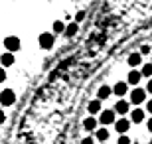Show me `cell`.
Instances as JSON below:
<instances>
[{
    "label": "cell",
    "mask_w": 152,
    "mask_h": 144,
    "mask_svg": "<svg viewBox=\"0 0 152 144\" xmlns=\"http://www.w3.org/2000/svg\"><path fill=\"white\" fill-rule=\"evenodd\" d=\"M146 89H134L132 93H130V103L132 105H140V103H144L146 101Z\"/></svg>",
    "instance_id": "1"
},
{
    "label": "cell",
    "mask_w": 152,
    "mask_h": 144,
    "mask_svg": "<svg viewBox=\"0 0 152 144\" xmlns=\"http://www.w3.org/2000/svg\"><path fill=\"white\" fill-rule=\"evenodd\" d=\"M4 48L10 51V53H14V51H18L20 48H22V44H20V39H18V38L10 36V38H6V39H4Z\"/></svg>",
    "instance_id": "2"
},
{
    "label": "cell",
    "mask_w": 152,
    "mask_h": 144,
    "mask_svg": "<svg viewBox=\"0 0 152 144\" xmlns=\"http://www.w3.org/2000/svg\"><path fill=\"white\" fill-rule=\"evenodd\" d=\"M39 48L42 50H51L53 48V36H51L50 32H45L39 36Z\"/></svg>",
    "instance_id": "3"
},
{
    "label": "cell",
    "mask_w": 152,
    "mask_h": 144,
    "mask_svg": "<svg viewBox=\"0 0 152 144\" xmlns=\"http://www.w3.org/2000/svg\"><path fill=\"white\" fill-rule=\"evenodd\" d=\"M115 115H117L115 109H113V111H109V109H107V111L101 113V118H99V121H101V124H113V122H117Z\"/></svg>",
    "instance_id": "4"
},
{
    "label": "cell",
    "mask_w": 152,
    "mask_h": 144,
    "mask_svg": "<svg viewBox=\"0 0 152 144\" xmlns=\"http://www.w3.org/2000/svg\"><path fill=\"white\" fill-rule=\"evenodd\" d=\"M130 122L132 121H129V118H118V121L115 122V128H117V132H121V136L126 134V130L130 128Z\"/></svg>",
    "instance_id": "5"
},
{
    "label": "cell",
    "mask_w": 152,
    "mask_h": 144,
    "mask_svg": "<svg viewBox=\"0 0 152 144\" xmlns=\"http://www.w3.org/2000/svg\"><path fill=\"white\" fill-rule=\"evenodd\" d=\"M14 101H16V95H14V91H12V89H4V91H2V105L8 107V105H12Z\"/></svg>",
    "instance_id": "6"
},
{
    "label": "cell",
    "mask_w": 152,
    "mask_h": 144,
    "mask_svg": "<svg viewBox=\"0 0 152 144\" xmlns=\"http://www.w3.org/2000/svg\"><path fill=\"white\" fill-rule=\"evenodd\" d=\"M126 91H129V83H124V81H118V83L113 87V93L117 95V97H124Z\"/></svg>",
    "instance_id": "7"
},
{
    "label": "cell",
    "mask_w": 152,
    "mask_h": 144,
    "mask_svg": "<svg viewBox=\"0 0 152 144\" xmlns=\"http://www.w3.org/2000/svg\"><path fill=\"white\" fill-rule=\"evenodd\" d=\"M111 95H113V87H109V85H103V87H99V91H97V97H99V101L109 99Z\"/></svg>",
    "instance_id": "8"
},
{
    "label": "cell",
    "mask_w": 152,
    "mask_h": 144,
    "mask_svg": "<svg viewBox=\"0 0 152 144\" xmlns=\"http://www.w3.org/2000/svg\"><path fill=\"white\" fill-rule=\"evenodd\" d=\"M126 63H129L130 67H138L142 63V53L140 51H138V53H130L129 59H126Z\"/></svg>",
    "instance_id": "9"
},
{
    "label": "cell",
    "mask_w": 152,
    "mask_h": 144,
    "mask_svg": "<svg viewBox=\"0 0 152 144\" xmlns=\"http://www.w3.org/2000/svg\"><path fill=\"white\" fill-rule=\"evenodd\" d=\"M115 113H118V115H126L129 113V101H117V105H115Z\"/></svg>",
    "instance_id": "10"
},
{
    "label": "cell",
    "mask_w": 152,
    "mask_h": 144,
    "mask_svg": "<svg viewBox=\"0 0 152 144\" xmlns=\"http://www.w3.org/2000/svg\"><path fill=\"white\" fill-rule=\"evenodd\" d=\"M126 79H129V83H130V85H138V83H140V79H142V73L132 69V71L129 73V77H126Z\"/></svg>",
    "instance_id": "11"
},
{
    "label": "cell",
    "mask_w": 152,
    "mask_h": 144,
    "mask_svg": "<svg viewBox=\"0 0 152 144\" xmlns=\"http://www.w3.org/2000/svg\"><path fill=\"white\" fill-rule=\"evenodd\" d=\"M130 121H132V122H142V121H144V111H142V109L130 111Z\"/></svg>",
    "instance_id": "12"
},
{
    "label": "cell",
    "mask_w": 152,
    "mask_h": 144,
    "mask_svg": "<svg viewBox=\"0 0 152 144\" xmlns=\"http://www.w3.org/2000/svg\"><path fill=\"white\" fill-rule=\"evenodd\" d=\"M87 109H89L91 116H93V115H97V113H103V111H101V101H99V99L91 101V103H89V107H87Z\"/></svg>",
    "instance_id": "13"
},
{
    "label": "cell",
    "mask_w": 152,
    "mask_h": 144,
    "mask_svg": "<svg viewBox=\"0 0 152 144\" xmlns=\"http://www.w3.org/2000/svg\"><path fill=\"white\" fill-rule=\"evenodd\" d=\"M14 53H10V51H6V53H2V67H8V65H14Z\"/></svg>",
    "instance_id": "14"
},
{
    "label": "cell",
    "mask_w": 152,
    "mask_h": 144,
    "mask_svg": "<svg viewBox=\"0 0 152 144\" xmlns=\"http://www.w3.org/2000/svg\"><path fill=\"white\" fill-rule=\"evenodd\" d=\"M83 128H85V130H95V128H97V118H95V116L85 118V121H83Z\"/></svg>",
    "instance_id": "15"
},
{
    "label": "cell",
    "mask_w": 152,
    "mask_h": 144,
    "mask_svg": "<svg viewBox=\"0 0 152 144\" xmlns=\"http://www.w3.org/2000/svg\"><path fill=\"white\" fill-rule=\"evenodd\" d=\"M95 136H97L99 142H105V140H109V130L107 128H99V130L95 132Z\"/></svg>",
    "instance_id": "16"
},
{
    "label": "cell",
    "mask_w": 152,
    "mask_h": 144,
    "mask_svg": "<svg viewBox=\"0 0 152 144\" xmlns=\"http://www.w3.org/2000/svg\"><path fill=\"white\" fill-rule=\"evenodd\" d=\"M77 32H79V26L73 22V24H69V26H67V30H65V36H67V38H73Z\"/></svg>",
    "instance_id": "17"
},
{
    "label": "cell",
    "mask_w": 152,
    "mask_h": 144,
    "mask_svg": "<svg viewBox=\"0 0 152 144\" xmlns=\"http://www.w3.org/2000/svg\"><path fill=\"white\" fill-rule=\"evenodd\" d=\"M140 73H142V77H152V63H146V65H142Z\"/></svg>",
    "instance_id": "18"
},
{
    "label": "cell",
    "mask_w": 152,
    "mask_h": 144,
    "mask_svg": "<svg viewBox=\"0 0 152 144\" xmlns=\"http://www.w3.org/2000/svg\"><path fill=\"white\" fill-rule=\"evenodd\" d=\"M65 30H67V26L63 22H53V32H57V34H65Z\"/></svg>",
    "instance_id": "19"
},
{
    "label": "cell",
    "mask_w": 152,
    "mask_h": 144,
    "mask_svg": "<svg viewBox=\"0 0 152 144\" xmlns=\"http://www.w3.org/2000/svg\"><path fill=\"white\" fill-rule=\"evenodd\" d=\"M83 20H85V12L81 10V12H77V16H75V24H77V22H83Z\"/></svg>",
    "instance_id": "20"
},
{
    "label": "cell",
    "mask_w": 152,
    "mask_h": 144,
    "mask_svg": "<svg viewBox=\"0 0 152 144\" xmlns=\"http://www.w3.org/2000/svg\"><path fill=\"white\" fill-rule=\"evenodd\" d=\"M118 144H130V138L126 136V134H123V136L118 138Z\"/></svg>",
    "instance_id": "21"
},
{
    "label": "cell",
    "mask_w": 152,
    "mask_h": 144,
    "mask_svg": "<svg viewBox=\"0 0 152 144\" xmlns=\"http://www.w3.org/2000/svg\"><path fill=\"white\" fill-rule=\"evenodd\" d=\"M140 53H152L150 45H142V48H140Z\"/></svg>",
    "instance_id": "22"
},
{
    "label": "cell",
    "mask_w": 152,
    "mask_h": 144,
    "mask_svg": "<svg viewBox=\"0 0 152 144\" xmlns=\"http://www.w3.org/2000/svg\"><path fill=\"white\" fill-rule=\"evenodd\" d=\"M81 144H93V138H89V136H87V138L81 140Z\"/></svg>",
    "instance_id": "23"
},
{
    "label": "cell",
    "mask_w": 152,
    "mask_h": 144,
    "mask_svg": "<svg viewBox=\"0 0 152 144\" xmlns=\"http://www.w3.org/2000/svg\"><path fill=\"white\" fill-rule=\"evenodd\" d=\"M0 81H6V71H4V67H2V71H0Z\"/></svg>",
    "instance_id": "24"
},
{
    "label": "cell",
    "mask_w": 152,
    "mask_h": 144,
    "mask_svg": "<svg viewBox=\"0 0 152 144\" xmlns=\"http://www.w3.org/2000/svg\"><path fill=\"white\" fill-rule=\"evenodd\" d=\"M146 111L152 113V101H148V103H146Z\"/></svg>",
    "instance_id": "25"
},
{
    "label": "cell",
    "mask_w": 152,
    "mask_h": 144,
    "mask_svg": "<svg viewBox=\"0 0 152 144\" xmlns=\"http://www.w3.org/2000/svg\"><path fill=\"white\" fill-rule=\"evenodd\" d=\"M146 91H148V93H152V79L148 81V87H146Z\"/></svg>",
    "instance_id": "26"
},
{
    "label": "cell",
    "mask_w": 152,
    "mask_h": 144,
    "mask_svg": "<svg viewBox=\"0 0 152 144\" xmlns=\"http://www.w3.org/2000/svg\"><path fill=\"white\" fill-rule=\"evenodd\" d=\"M148 130H150V132H152V118H150V121H148Z\"/></svg>",
    "instance_id": "27"
},
{
    "label": "cell",
    "mask_w": 152,
    "mask_h": 144,
    "mask_svg": "<svg viewBox=\"0 0 152 144\" xmlns=\"http://www.w3.org/2000/svg\"><path fill=\"white\" fill-rule=\"evenodd\" d=\"M134 144H140V142H134Z\"/></svg>",
    "instance_id": "28"
},
{
    "label": "cell",
    "mask_w": 152,
    "mask_h": 144,
    "mask_svg": "<svg viewBox=\"0 0 152 144\" xmlns=\"http://www.w3.org/2000/svg\"><path fill=\"white\" fill-rule=\"evenodd\" d=\"M150 144H152V140H150Z\"/></svg>",
    "instance_id": "29"
}]
</instances>
